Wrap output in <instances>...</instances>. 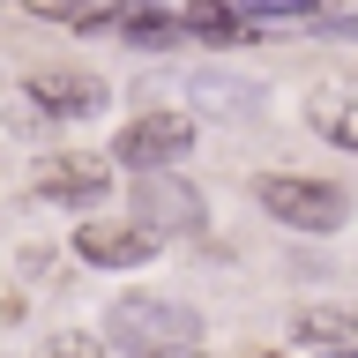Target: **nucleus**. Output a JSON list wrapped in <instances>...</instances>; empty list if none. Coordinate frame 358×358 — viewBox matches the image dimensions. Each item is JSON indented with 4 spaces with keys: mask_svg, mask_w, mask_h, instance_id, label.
Returning a JSON list of instances; mask_svg holds the SVG:
<instances>
[{
    "mask_svg": "<svg viewBox=\"0 0 358 358\" xmlns=\"http://www.w3.org/2000/svg\"><path fill=\"white\" fill-rule=\"evenodd\" d=\"M157 231H142V224H83L75 231V262H90V268H150L157 262Z\"/></svg>",
    "mask_w": 358,
    "mask_h": 358,
    "instance_id": "1a4fd4ad",
    "label": "nucleus"
},
{
    "mask_svg": "<svg viewBox=\"0 0 358 358\" xmlns=\"http://www.w3.org/2000/svg\"><path fill=\"white\" fill-rule=\"evenodd\" d=\"M105 336L127 358H164V351H179V343L201 336V313L187 299H164V291H120L105 306Z\"/></svg>",
    "mask_w": 358,
    "mask_h": 358,
    "instance_id": "f257e3e1",
    "label": "nucleus"
},
{
    "mask_svg": "<svg viewBox=\"0 0 358 358\" xmlns=\"http://www.w3.org/2000/svg\"><path fill=\"white\" fill-rule=\"evenodd\" d=\"M134 209H142V231H172V239H187V231H201L209 224V201H201V187H187V179H164V172H142L134 179Z\"/></svg>",
    "mask_w": 358,
    "mask_h": 358,
    "instance_id": "39448f33",
    "label": "nucleus"
},
{
    "mask_svg": "<svg viewBox=\"0 0 358 358\" xmlns=\"http://www.w3.org/2000/svg\"><path fill=\"white\" fill-rule=\"evenodd\" d=\"M291 329L306 336V343H329V351H351V336H358V306H336V299H306V306L291 313Z\"/></svg>",
    "mask_w": 358,
    "mask_h": 358,
    "instance_id": "9d476101",
    "label": "nucleus"
},
{
    "mask_svg": "<svg viewBox=\"0 0 358 358\" xmlns=\"http://www.w3.org/2000/svg\"><path fill=\"white\" fill-rule=\"evenodd\" d=\"M254 194H262V209H268L276 224L306 231V239H329V231H343V224H351V194H343V187H329V179L262 172V179H254Z\"/></svg>",
    "mask_w": 358,
    "mask_h": 358,
    "instance_id": "f03ea898",
    "label": "nucleus"
},
{
    "mask_svg": "<svg viewBox=\"0 0 358 358\" xmlns=\"http://www.w3.org/2000/svg\"><path fill=\"white\" fill-rule=\"evenodd\" d=\"M38 358H105V336H90V329H52Z\"/></svg>",
    "mask_w": 358,
    "mask_h": 358,
    "instance_id": "f8f14e48",
    "label": "nucleus"
},
{
    "mask_svg": "<svg viewBox=\"0 0 358 358\" xmlns=\"http://www.w3.org/2000/svg\"><path fill=\"white\" fill-rule=\"evenodd\" d=\"M187 112L194 120H262L268 112V90L254 83V75H231V67H194L187 75Z\"/></svg>",
    "mask_w": 358,
    "mask_h": 358,
    "instance_id": "423d86ee",
    "label": "nucleus"
},
{
    "mask_svg": "<svg viewBox=\"0 0 358 358\" xmlns=\"http://www.w3.org/2000/svg\"><path fill=\"white\" fill-rule=\"evenodd\" d=\"M246 15L231 8V0H187L179 8V38H239Z\"/></svg>",
    "mask_w": 358,
    "mask_h": 358,
    "instance_id": "9b49d317",
    "label": "nucleus"
},
{
    "mask_svg": "<svg viewBox=\"0 0 358 358\" xmlns=\"http://www.w3.org/2000/svg\"><path fill=\"white\" fill-rule=\"evenodd\" d=\"M329 358H358V351H329Z\"/></svg>",
    "mask_w": 358,
    "mask_h": 358,
    "instance_id": "a211bd4d",
    "label": "nucleus"
},
{
    "mask_svg": "<svg viewBox=\"0 0 358 358\" xmlns=\"http://www.w3.org/2000/svg\"><path fill=\"white\" fill-rule=\"evenodd\" d=\"M30 187H38V201H60V209H97V201L112 194V157L97 150H52L30 164Z\"/></svg>",
    "mask_w": 358,
    "mask_h": 358,
    "instance_id": "20e7f679",
    "label": "nucleus"
},
{
    "mask_svg": "<svg viewBox=\"0 0 358 358\" xmlns=\"http://www.w3.org/2000/svg\"><path fill=\"white\" fill-rule=\"evenodd\" d=\"M22 97H30L45 120H97V112H105V83L83 75V67H30Z\"/></svg>",
    "mask_w": 358,
    "mask_h": 358,
    "instance_id": "6e6552de",
    "label": "nucleus"
},
{
    "mask_svg": "<svg viewBox=\"0 0 358 358\" xmlns=\"http://www.w3.org/2000/svg\"><path fill=\"white\" fill-rule=\"evenodd\" d=\"M246 22H262V15H313V0H231Z\"/></svg>",
    "mask_w": 358,
    "mask_h": 358,
    "instance_id": "ddd939ff",
    "label": "nucleus"
},
{
    "mask_svg": "<svg viewBox=\"0 0 358 358\" xmlns=\"http://www.w3.org/2000/svg\"><path fill=\"white\" fill-rule=\"evenodd\" d=\"M187 150H194V120L187 112H142V120H127L112 134V164L120 172H172V164H187Z\"/></svg>",
    "mask_w": 358,
    "mask_h": 358,
    "instance_id": "7ed1b4c3",
    "label": "nucleus"
},
{
    "mask_svg": "<svg viewBox=\"0 0 358 358\" xmlns=\"http://www.w3.org/2000/svg\"><path fill=\"white\" fill-rule=\"evenodd\" d=\"M254 358H284V351H254Z\"/></svg>",
    "mask_w": 358,
    "mask_h": 358,
    "instance_id": "f3484780",
    "label": "nucleus"
},
{
    "mask_svg": "<svg viewBox=\"0 0 358 358\" xmlns=\"http://www.w3.org/2000/svg\"><path fill=\"white\" fill-rule=\"evenodd\" d=\"M30 8H38L45 22H90L97 15V0H30Z\"/></svg>",
    "mask_w": 358,
    "mask_h": 358,
    "instance_id": "4468645a",
    "label": "nucleus"
},
{
    "mask_svg": "<svg viewBox=\"0 0 358 358\" xmlns=\"http://www.w3.org/2000/svg\"><path fill=\"white\" fill-rule=\"evenodd\" d=\"M8 127H15V134H38V127H52V120H45L30 97H8Z\"/></svg>",
    "mask_w": 358,
    "mask_h": 358,
    "instance_id": "2eb2a0df",
    "label": "nucleus"
},
{
    "mask_svg": "<svg viewBox=\"0 0 358 358\" xmlns=\"http://www.w3.org/2000/svg\"><path fill=\"white\" fill-rule=\"evenodd\" d=\"M164 358H209V351H201V343H179V351H164Z\"/></svg>",
    "mask_w": 358,
    "mask_h": 358,
    "instance_id": "dca6fc26",
    "label": "nucleus"
},
{
    "mask_svg": "<svg viewBox=\"0 0 358 358\" xmlns=\"http://www.w3.org/2000/svg\"><path fill=\"white\" fill-rule=\"evenodd\" d=\"M306 127L329 142V150L358 157V75L351 67H336V75H321V83L306 90Z\"/></svg>",
    "mask_w": 358,
    "mask_h": 358,
    "instance_id": "0eeeda50",
    "label": "nucleus"
}]
</instances>
